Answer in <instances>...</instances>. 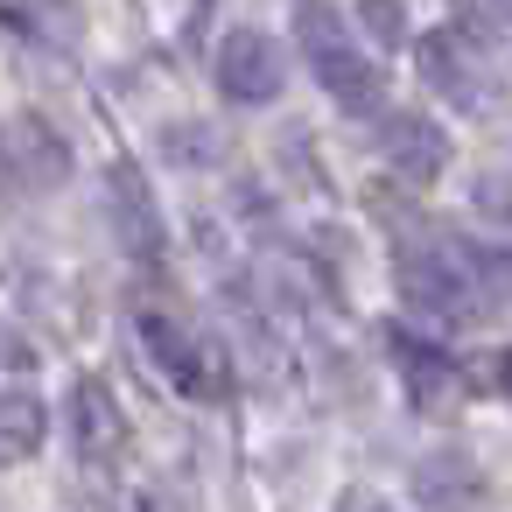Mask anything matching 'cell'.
I'll return each instance as SVG.
<instances>
[{"instance_id":"cell-12","label":"cell","mask_w":512,"mask_h":512,"mask_svg":"<svg viewBox=\"0 0 512 512\" xmlns=\"http://www.w3.org/2000/svg\"><path fill=\"white\" fill-rule=\"evenodd\" d=\"M15 22H22V29H36V43H50V50H64V57L85 43V15L71 8V0H22Z\"/></svg>"},{"instance_id":"cell-1","label":"cell","mask_w":512,"mask_h":512,"mask_svg":"<svg viewBox=\"0 0 512 512\" xmlns=\"http://www.w3.org/2000/svg\"><path fill=\"white\" fill-rule=\"evenodd\" d=\"M421 211H393V267H400V295L421 309V316H463L477 309V288H484V260L449 239L442 225H414Z\"/></svg>"},{"instance_id":"cell-7","label":"cell","mask_w":512,"mask_h":512,"mask_svg":"<svg viewBox=\"0 0 512 512\" xmlns=\"http://www.w3.org/2000/svg\"><path fill=\"white\" fill-rule=\"evenodd\" d=\"M379 155H386L393 176H407V183H435V176L449 169V134H442V120H428V113H386V127H379Z\"/></svg>"},{"instance_id":"cell-17","label":"cell","mask_w":512,"mask_h":512,"mask_svg":"<svg viewBox=\"0 0 512 512\" xmlns=\"http://www.w3.org/2000/svg\"><path fill=\"white\" fill-rule=\"evenodd\" d=\"M463 379H477V393H512V351H484V358H470Z\"/></svg>"},{"instance_id":"cell-15","label":"cell","mask_w":512,"mask_h":512,"mask_svg":"<svg viewBox=\"0 0 512 512\" xmlns=\"http://www.w3.org/2000/svg\"><path fill=\"white\" fill-rule=\"evenodd\" d=\"M358 22H365V36L379 50H400L407 43V8H400V0H358Z\"/></svg>"},{"instance_id":"cell-6","label":"cell","mask_w":512,"mask_h":512,"mask_svg":"<svg viewBox=\"0 0 512 512\" xmlns=\"http://www.w3.org/2000/svg\"><path fill=\"white\" fill-rule=\"evenodd\" d=\"M141 337H148L155 365L176 372L183 393H197V400H218V393H225V358L211 351V337H197V330H183V323H169V316H141Z\"/></svg>"},{"instance_id":"cell-8","label":"cell","mask_w":512,"mask_h":512,"mask_svg":"<svg viewBox=\"0 0 512 512\" xmlns=\"http://www.w3.org/2000/svg\"><path fill=\"white\" fill-rule=\"evenodd\" d=\"M414 498L428 505V512H484V470L470 463V449H456V442H442V449H428L421 463H414Z\"/></svg>"},{"instance_id":"cell-11","label":"cell","mask_w":512,"mask_h":512,"mask_svg":"<svg viewBox=\"0 0 512 512\" xmlns=\"http://www.w3.org/2000/svg\"><path fill=\"white\" fill-rule=\"evenodd\" d=\"M71 407H78V442H85V456L99 463H113L120 449H127V421H120V407H113V393L99 386V379H78V393H71Z\"/></svg>"},{"instance_id":"cell-13","label":"cell","mask_w":512,"mask_h":512,"mask_svg":"<svg viewBox=\"0 0 512 512\" xmlns=\"http://www.w3.org/2000/svg\"><path fill=\"white\" fill-rule=\"evenodd\" d=\"M0 435H8V456H15V463L36 456V442H43V407H36L29 386H8V393H0Z\"/></svg>"},{"instance_id":"cell-9","label":"cell","mask_w":512,"mask_h":512,"mask_svg":"<svg viewBox=\"0 0 512 512\" xmlns=\"http://www.w3.org/2000/svg\"><path fill=\"white\" fill-rule=\"evenodd\" d=\"M106 197H113V211H106V218H113L120 246H127V253H141V260H155V253H162V218H155V204H148L141 169H134V162H113Z\"/></svg>"},{"instance_id":"cell-19","label":"cell","mask_w":512,"mask_h":512,"mask_svg":"<svg viewBox=\"0 0 512 512\" xmlns=\"http://www.w3.org/2000/svg\"><path fill=\"white\" fill-rule=\"evenodd\" d=\"M141 512H169V505H162V491H141Z\"/></svg>"},{"instance_id":"cell-14","label":"cell","mask_w":512,"mask_h":512,"mask_svg":"<svg viewBox=\"0 0 512 512\" xmlns=\"http://www.w3.org/2000/svg\"><path fill=\"white\" fill-rule=\"evenodd\" d=\"M456 29H463L470 43L512 36V0H456Z\"/></svg>"},{"instance_id":"cell-18","label":"cell","mask_w":512,"mask_h":512,"mask_svg":"<svg viewBox=\"0 0 512 512\" xmlns=\"http://www.w3.org/2000/svg\"><path fill=\"white\" fill-rule=\"evenodd\" d=\"M337 512H400V505H386V498H372V491H344Z\"/></svg>"},{"instance_id":"cell-3","label":"cell","mask_w":512,"mask_h":512,"mask_svg":"<svg viewBox=\"0 0 512 512\" xmlns=\"http://www.w3.org/2000/svg\"><path fill=\"white\" fill-rule=\"evenodd\" d=\"M218 92L232 99V106H267L274 92H281V50H274V36H260V29H232L225 43H218Z\"/></svg>"},{"instance_id":"cell-4","label":"cell","mask_w":512,"mask_h":512,"mask_svg":"<svg viewBox=\"0 0 512 512\" xmlns=\"http://www.w3.org/2000/svg\"><path fill=\"white\" fill-rule=\"evenodd\" d=\"M421 85L442 92V99L463 106V113H484V92H491V78H484V50H477L463 29H435V36L421 43Z\"/></svg>"},{"instance_id":"cell-16","label":"cell","mask_w":512,"mask_h":512,"mask_svg":"<svg viewBox=\"0 0 512 512\" xmlns=\"http://www.w3.org/2000/svg\"><path fill=\"white\" fill-rule=\"evenodd\" d=\"M162 155L183 162V169H204V162H218V134L211 127H169L162 134Z\"/></svg>"},{"instance_id":"cell-10","label":"cell","mask_w":512,"mask_h":512,"mask_svg":"<svg viewBox=\"0 0 512 512\" xmlns=\"http://www.w3.org/2000/svg\"><path fill=\"white\" fill-rule=\"evenodd\" d=\"M393 351H400V372H407V393H414L421 414L456 407V393H463V365H449L442 344H421V337H407V330L393 323Z\"/></svg>"},{"instance_id":"cell-2","label":"cell","mask_w":512,"mask_h":512,"mask_svg":"<svg viewBox=\"0 0 512 512\" xmlns=\"http://www.w3.org/2000/svg\"><path fill=\"white\" fill-rule=\"evenodd\" d=\"M295 50L309 57L316 85L344 106V113H386V71L351 43V29L337 22L330 0H295Z\"/></svg>"},{"instance_id":"cell-5","label":"cell","mask_w":512,"mask_h":512,"mask_svg":"<svg viewBox=\"0 0 512 512\" xmlns=\"http://www.w3.org/2000/svg\"><path fill=\"white\" fill-rule=\"evenodd\" d=\"M8 176H15V190H29V197L64 190V183H71V141H64L43 113H15V120H8Z\"/></svg>"}]
</instances>
